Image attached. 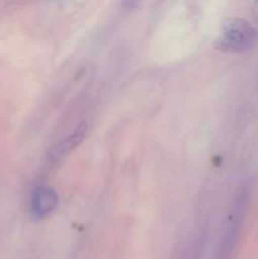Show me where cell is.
Instances as JSON below:
<instances>
[{
	"instance_id": "3",
	"label": "cell",
	"mask_w": 258,
	"mask_h": 259,
	"mask_svg": "<svg viewBox=\"0 0 258 259\" xmlns=\"http://www.w3.org/2000/svg\"><path fill=\"white\" fill-rule=\"evenodd\" d=\"M58 205V195L52 187L40 186L35 189L30 199V215L40 220L48 217Z\"/></svg>"
},
{
	"instance_id": "2",
	"label": "cell",
	"mask_w": 258,
	"mask_h": 259,
	"mask_svg": "<svg viewBox=\"0 0 258 259\" xmlns=\"http://www.w3.org/2000/svg\"><path fill=\"white\" fill-rule=\"evenodd\" d=\"M247 202L248 190L243 189L242 192L238 195V199L235 201L234 207H233L232 215H230L229 222H228L227 232H225L224 238L222 240V245H220L219 253H218V259H229L230 253H232L235 242H237L238 232H239V227L242 224V219L243 215H244Z\"/></svg>"
},
{
	"instance_id": "1",
	"label": "cell",
	"mask_w": 258,
	"mask_h": 259,
	"mask_svg": "<svg viewBox=\"0 0 258 259\" xmlns=\"http://www.w3.org/2000/svg\"><path fill=\"white\" fill-rule=\"evenodd\" d=\"M258 40V32L243 18H228L222 25V33L217 40V48L224 52H245Z\"/></svg>"
},
{
	"instance_id": "4",
	"label": "cell",
	"mask_w": 258,
	"mask_h": 259,
	"mask_svg": "<svg viewBox=\"0 0 258 259\" xmlns=\"http://www.w3.org/2000/svg\"><path fill=\"white\" fill-rule=\"evenodd\" d=\"M86 129H88V126H86L85 123L80 124L67 138H65L61 142L60 146L57 147V151L55 152L56 156L60 158V157H63L65 154H67L68 152L72 151L73 148H76V147L82 142L83 137H85L86 134Z\"/></svg>"
}]
</instances>
